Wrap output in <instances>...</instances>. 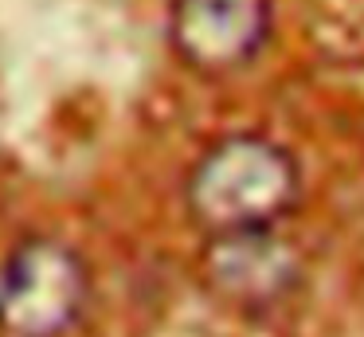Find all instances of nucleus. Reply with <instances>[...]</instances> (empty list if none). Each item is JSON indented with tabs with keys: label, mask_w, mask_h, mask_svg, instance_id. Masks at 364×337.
Returning <instances> with one entry per match:
<instances>
[{
	"label": "nucleus",
	"mask_w": 364,
	"mask_h": 337,
	"mask_svg": "<svg viewBox=\"0 0 364 337\" xmlns=\"http://www.w3.org/2000/svg\"><path fill=\"white\" fill-rule=\"evenodd\" d=\"M184 196L192 219L212 235L267 232L298 200V165L278 141L231 133L192 165Z\"/></svg>",
	"instance_id": "1"
},
{
	"label": "nucleus",
	"mask_w": 364,
	"mask_h": 337,
	"mask_svg": "<svg viewBox=\"0 0 364 337\" xmlns=\"http://www.w3.org/2000/svg\"><path fill=\"white\" fill-rule=\"evenodd\" d=\"M90 298L87 263L59 239H24L0 259V333L63 337Z\"/></svg>",
	"instance_id": "2"
},
{
	"label": "nucleus",
	"mask_w": 364,
	"mask_h": 337,
	"mask_svg": "<svg viewBox=\"0 0 364 337\" xmlns=\"http://www.w3.org/2000/svg\"><path fill=\"white\" fill-rule=\"evenodd\" d=\"M204 271L208 282L220 290L228 302L262 310V306L282 302L298 282V259L274 235L267 232H231L212 235L204 251Z\"/></svg>",
	"instance_id": "4"
},
{
	"label": "nucleus",
	"mask_w": 364,
	"mask_h": 337,
	"mask_svg": "<svg viewBox=\"0 0 364 337\" xmlns=\"http://www.w3.org/2000/svg\"><path fill=\"white\" fill-rule=\"evenodd\" d=\"M274 0H173L168 39L200 75H231L267 47Z\"/></svg>",
	"instance_id": "3"
}]
</instances>
